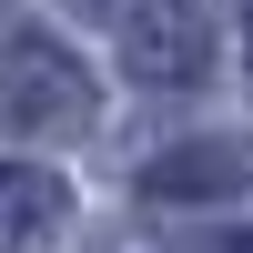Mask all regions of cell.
<instances>
[{
	"instance_id": "cell-4",
	"label": "cell",
	"mask_w": 253,
	"mask_h": 253,
	"mask_svg": "<svg viewBox=\"0 0 253 253\" xmlns=\"http://www.w3.org/2000/svg\"><path fill=\"white\" fill-rule=\"evenodd\" d=\"M243 51H253V0H243Z\"/></svg>"
},
{
	"instance_id": "cell-2",
	"label": "cell",
	"mask_w": 253,
	"mask_h": 253,
	"mask_svg": "<svg viewBox=\"0 0 253 253\" xmlns=\"http://www.w3.org/2000/svg\"><path fill=\"white\" fill-rule=\"evenodd\" d=\"M122 41H132L142 81H203L213 71V10H203V0H142Z\"/></svg>"
},
{
	"instance_id": "cell-3",
	"label": "cell",
	"mask_w": 253,
	"mask_h": 253,
	"mask_svg": "<svg viewBox=\"0 0 253 253\" xmlns=\"http://www.w3.org/2000/svg\"><path fill=\"white\" fill-rule=\"evenodd\" d=\"M51 213H61L51 172H10V243H20V253H41V243H51Z\"/></svg>"
},
{
	"instance_id": "cell-5",
	"label": "cell",
	"mask_w": 253,
	"mask_h": 253,
	"mask_svg": "<svg viewBox=\"0 0 253 253\" xmlns=\"http://www.w3.org/2000/svg\"><path fill=\"white\" fill-rule=\"evenodd\" d=\"M213 253H253V233H243V243H213Z\"/></svg>"
},
{
	"instance_id": "cell-1",
	"label": "cell",
	"mask_w": 253,
	"mask_h": 253,
	"mask_svg": "<svg viewBox=\"0 0 253 253\" xmlns=\"http://www.w3.org/2000/svg\"><path fill=\"white\" fill-rule=\"evenodd\" d=\"M0 101H10V132H20V142H41V132H71V122L91 112L81 71H71V61H61L41 31H20V41H10V91H0Z\"/></svg>"
}]
</instances>
